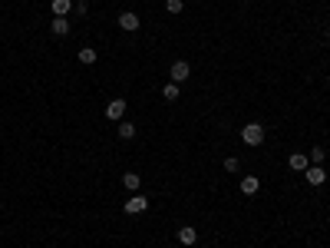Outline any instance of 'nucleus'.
Segmentation results:
<instances>
[{"mask_svg": "<svg viewBox=\"0 0 330 248\" xmlns=\"http://www.w3.org/2000/svg\"><path fill=\"white\" fill-rule=\"evenodd\" d=\"M241 139H244V146H261L264 143V126L261 123H248L241 129Z\"/></svg>", "mask_w": 330, "mask_h": 248, "instance_id": "1", "label": "nucleus"}, {"mask_svg": "<svg viewBox=\"0 0 330 248\" xmlns=\"http://www.w3.org/2000/svg\"><path fill=\"white\" fill-rule=\"evenodd\" d=\"M122 209H125V215H142V212H145V209H149V198H145V195H139V192H136V195H132V198H129V202H125V205H122Z\"/></svg>", "mask_w": 330, "mask_h": 248, "instance_id": "2", "label": "nucleus"}, {"mask_svg": "<svg viewBox=\"0 0 330 248\" xmlns=\"http://www.w3.org/2000/svg\"><path fill=\"white\" fill-rule=\"evenodd\" d=\"M188 76H192V66H188L185 60H175L172 63V83H185Z\"/></svg>", "mask_w": 330, "mask_h": 248, "instance_id": "3", "label": "nucleus"}, {"mask_svg": "<svg viewBox=\"0 0 330 248\" xmlns=\"http://www.w3.org/2000/svg\"><path fill=\"white\" fill-rule=\"evenodd\" d=\"M122 116H125V99H112V103L106 106V119H112V123H119Z\"/></svg>", "mask_w": 330, "mask_h": 248, "instance_id": "4", "label": "nucleus"}, {"mask_svg": "<svg viewBox=\"0 0 330 248\" xmlns=\"http://www.w3.org/2000/svg\"><path fill=\"white\" fill-rule=\"evenodd\" d=\"M287 166H291L294 172H307V166H311V159H307L304 152H291V155H287Z\"/></svg>", "mask_w": 330, "mask_h": 248, "instance_id": "5", "label": "nucleus"}, {"mask_svg": "<svg viewBox=\"0 0 330 248\" xmlns=\"http://www.w3.org/2000/svg\"><path fill=\"white\" fill-rule=\"evenodd\" d=\"M119 27H122V30H129V33H136L139 30V13H132V10L119 13Z\"/></svg>", "mask_w": 330, "mask_h": 248, "instance_id": "6", "label": "nucleus"}, {"mask_svg": "<svg viewBox=\"0 0 330 248\" xmlns=\"http://www.w3.org/2000/svg\"><path fill=\"white\" fill-rule=\"evenodd\" d=\"M324 166H307V182H311V186H324Z\"/></svg>", "mask_w": 330, "mask_h": 248, "instance_id": "7", "label": "nucleus"}, {"mask_svg": "<svg viewBox=\"0 0 330 248\" xmlns=\"http://www.w3.org/2000/svg\"><path fill=\"white\" fill-rule=\"evenodd\" d=\"M179 242L182 245H195V242H198V232H195L192 225H182V229H179Z\"/></svg>", "mask_w": 330, "mask_h": 248, "instance_id": "8", "label": "nucleus"}, {"mask_svg": "<svg viewBox=\"0 0 330 248\" xmlns=\"http://www.w3.org/2000/svg\"><path fill=\"white\" fill-rule=\"evenodd\" d=\"M258 189H261V179H255V175H244L241 179V192L244 195H255Z\"/></svg>", "mask_w": 330, "mask_h": 248, "instance_id": "9", "label": "nucleus"}, {"mask_svg": "<svg viewBox=\"0 0 330 248\" xmlns=\"http://www.w3.org/2000/svg\"><path fill=\"white\" fill-rule=\"evenodd\" d=\"M50 30L56 33V37H66V33H69V20H66V17H53Z\"/></svg>", "mask_w": 330, "mask_h": 248, "instance_id": "10", "label": "nucleus"}, {"mask_svg": "<svg viewBox=\"0 0 330 248\" xmlns=\"http://www.w3.org/2000/svg\"><path fill=\"white\" fill-rule=\"evenodd\" d=\"M53 17H66L69 10H73V0H53Z\"/></svg>", "mask_w": 330, "mask_h": 248, "instance_id": "11", "label": "nucleus"}, {"mask_svg": "<svg viewBox=\"0 0 330 248\" xmlns=\"http://www.w3.org/2000/svg\"><path fill=\"white\" fill-rule=\"evenodd\" d=\"M122 186L129 189V192H139V186H142V179H139V172H125V175H122Z\"/></svg>", "mask_w": 330, "mask_h": 248, "instance_id": "12", "label": "nucleus"}, {"mask_svg": "<svg viewBox=\"0 0 330 248\" xmlns=\"http://www.w3.org/2000/svg\"><path fill=\"white\" fill-rule=\"evenodd\" d=\"M76 56H80V63H83V66H93V63H96V50H93V47H83Z\"/></svg>", "mask_w": 330, "mask_h": 248, "instance_id": "13", "label": "nucleus"}, {"mask_svg": "<svg viewBox=\"0 0 330 248\" xmlns=\"http://www.w3.org/2000/svg\"><path fill=\"white\" fill-rule=\"evenodd\" d=\"M119 136H122V139H132V136H136V123H129V119H119Z\"/></svg>", "mask_w": 330, "mask_h": 248, "instance_id": "14", "label": "nucleus"}, {"mask_svg": "<svg viewBox=\"0 0 330 248\" xmlns=\"http://www.w3.org/2000/svg\"><path fill=\"white\" fill-rule=\"evenodd\" d=\"M162 96L168 99V103H175V99H179V83H165V86H162Z\"/></svg>", "mask_w": 330, "mask_h": 248, "instance_id": "15", "label": "nucleus"}, {"mask_svg": "<svg viewBox=\"0 0 330 248\" xmlns=\"http://www.w3.org/2000/svg\"><path fill=\"white\" fill-rule=\"evenodd\" d=\"M307 159H311V166H324V149H311V155H307Z\"/></svg>", "mask_w": 330, "mask_h": 248, "instance_id": "16", "label": "nucleus"}, {"mask_svg": "<svg viewBox=\"0 0 330 248\" xmlns=\"http://www.w3.org/2000/svg\"><path fill=\"white\" fill-rule=\"evenodd\" d=\"M182 7H185V0H165V10L168 13H182Z\"/></svg>", "mask_w": 330, "mask_h": 248, "instance_id": "17", "label": "nucleus"}, {"mask_svg": "<svg viewBox=\"0 0 330 248\" xmlns=\"http://www.w3.org/2000/svg\"><path fill=\"white\" fill-rule=\"evenodd\" d=\"M224 172H238V159L231 155V159H224Z\"/></svg>", "mask_w": 330, "mask_h": 248, "instance_id": "18", "label": "nucleus"}, {"mask_svg": "<svg viewBox=\"0 0 330 248\" xmlns=\"http://www.w3.org/2000/svg\"><path fill=\"white\" fill-rule=\"evenodd\" d=\"M73 10L76 13H86V0H73Z\"/></svg>", "mask_w": 330, "mask_h": 248, "instance_id": "19", "label": "nucleus"}]
</instances>
